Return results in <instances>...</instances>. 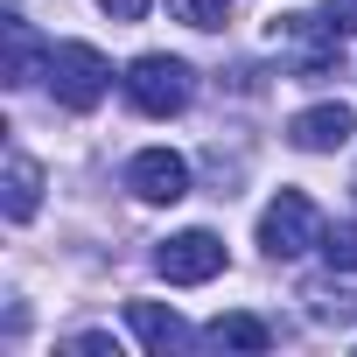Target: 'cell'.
<instances>
[{
	"label": "cell",
	"instance_id": "6da1fadb",
	"mask_svg": "<svg viewBox=\"0 0 357 357\" xmlns=\"http://www.w3.org/2000/svg\"><path fill=\"white\" fill-rule=\"evenodd\" d=\"M126 105L133 112H147V119H175V112H190V98H197V70L183 63V56H133L126 63Z\"/></svg>",
	"mask_w": 357,
	"mask_h": 357
},
{
	"label": "cell",
	"instance_id": "7a4b0ae2",
	"mask_svg": "<svg viewBox=\"0 0 357 357\" xmlns=\"http://www.w3.org/2000/svg\"><path fill=\"white\" fill-rule=\"evenodd\" d=\"M50 91L63 112H91L105 91H112V63L91 50V43H50Z\"/></svg>",
	"mask_w": 357,
	"mask_h": 357
},
{
	"label": "cell",
	"instance_id": "3957f363",
	"mask_svg": "<svg viewBox=\"0 0 357 357\" xmlns=\"http://www.w3.org/2000/svg\"><path fill=\"white\" fill-rule=\"evenodd\" d=\"M259 245H266V259H301L308 245H322V211L301 190H280L259 211Z\"/></svg>",
	"mask_w": 357,
	"mask_h": 357
},
{
	"label": "cell",
	"instance_id": "277c9868",
	"mask_svg": "<svg viewBox=\"0 0 357 357\" xmlns=\"http://www.w3.org/2000/svg\"><path fill=\"white\" fill-rule=\"evenodd\" d=\"M154 273H161L168 287H204V280L225 273V238H218V231H175V238H161Z\"/></svg>",
	"mask_w": 357,
	"mask_h": 357
},
{
	"label": "cell",
	"instance_id": "5b68a950",
	"mask_svg": "<svg viewBox=\"0 0 357 357\" xmlns=\"http://www.w3.org/2000/svg\"><path fill=\"white\" fill-rule=\"evenodd\" d=\"M126 190L140 204H183L190 197V161L183 154H168V147H140L126 161Z\"/></svg>",
	"mask_w": 357,
	"mask_h": 357
},
{
	"label": "cell",
	"instance_id": "8992f818",
	"mask_svg": "<svg viewBox=\"0 0 357 357\" xmlns=\"http://www.w3.org/2000/svg\"><path fill=\"white\" fill-rule=\"evenodd\" d=\"M350 133H357V112H350L343 98L308 105V112H294V119H287V140H294L301 154H336V147H350Z\"/></svg>",
	"mask_w": 357,
	"mask_h": 357
},
{
	"label": "cell",
	"instance_id": "52a82bcc",
	"mask_svg": "<svg viewBox=\"0 0 357 357\" xmlns=\"http://www.w3.org/2000/svg\"><path fill=\"white\" fill-rule=\"evenodd\" d=\"M126 322H133V336H140L154 357L190 350V343H197V336H190V322L175 315V308H161V301H126Z\"/></svg>",
	"mask_w": 357,
	"mask_h": 357
},
{
	"label": "cell",
	"instance_id": "ba28073f",
	"mask_svg": "<svg viewBox=\"0 0 357 357\" xmlns=\"http://www.w3.org/2000/svg\"><path fill=\"white\" fill-rule=\"evenodd\" d=\"M43 204V168L29 154H8V225H29Z\"/></svg>",
	"mask_w": 357,
	"mask_h": 357
},
{
	"label": "cell",
	"instance_id": "9c48e42d",
	"mask_svg": "<svg viewBox=\"0 0 357 357\" xmlns=\"http://www.w3.org/2000/svg\"><path fill=\"white\" fill-rule=\"evenodd\" d=\"M36 70H50V50L36 43L29 22H8V84H29Z\"/></svg>",
	"mask_w": 357,
	"mask_h": 357
},
{
	"label": "cell",
	"instance_id": "30bf717a",
	"mask_svg": "<svg viewBox=\"0 0 357 357\" xmlns=\"http://www.w3.org/2000/svg\"><path fill=\"white\" fill-rule=\"evenodd\" d=\"M204 343H218V350H266L273 329H266L259 315H218V322L204 329Z\"/></svg>",
	"mask_w": 357,
	"mask_h": 357
},
{
	"label": "cell",
	"instance_id": "8fae6325",
	"mask_svg": "<svg viewBox=\"0 0 357 357\" xmlns=\"http://www.w3.org/2000/svg\"><path fill=\"white\" fill-rule=\"evenodd\" d=\"M301 301H308L315 322H357V294H343V287H329V280H308Z\"/></svg>",
	"mask_w": 357,
	"mask_h": 357
},
{
	"label": "cell",
	"instance_id": "7c38bea8",
	"mask_svg": "<svg viewBox=\"0 0 357 357\" xmlns=\"http://www.w3.org/2000/svg\"><path fill=\"white\" fill-rule=\"evenodd\" d=\"M322 259H329L336 273H357V218H343V225L322 231Z\"/></svg>",
	"mask_w": 357,
	"mask_h": 357
},
{
	"label": "cell",
	"instance_id": "4fadbf2b",
	"mask_svg": "<svg viewBox=\"0 0 357 357\" xmlns=\"http://www.w3.org/2000/svg\"><path fill=\"white\" fill-rule=\"evenodd\" d=\"M168 15L190 22V29H225L231 22V0H168Z\"/></svg>",
	"mask_w": 357,
	"mask_h": 357
},
{
	"label": "cell",
	"instance_id": "5bb4252c",
	"mask_svg": "<svg viewBox=\"0 0 357 357\" xmlns=\"http://www.w3.org/2000/svg\"><path fill=\"white\" fill-rule=\"evenodd\" d=\"M322 15H329L336 36H357V0H322Z\"/></svg>",
	"mask_w": 357,
	"mask_h": 357
},
{
	"label": "cell",
	"instance_id": "9a60e30c",
	"mask_svg": "<svg viewBox=\"0 0 357 357\" xmlns=\"http://www.w3.org/2000/svg\"><path fill=\"white\" fill-rule=\"evenodd\" d=\"M98 8H105V15H112V22H140V15H147V8H154V0H98Z\"/></svg>",
	"mask_w": 357,
	"mask_h": 357
},
{
	"label": "cell",
	"instance_id": "2e32d148",
	"mask_svg": "<svg viewBox=\"0 0 357 357\" xmlns=\"http://www.w3.org/2000/svg\"><path fill=\"white\" fill-rule=\"evenodd\" d=\"M70 350H91V357H105V350H119L112 336H98V329H84V336H70Z\"/></svg>",
	"mask_w": 357,
	"mask_h": 357
}]
</instances>
